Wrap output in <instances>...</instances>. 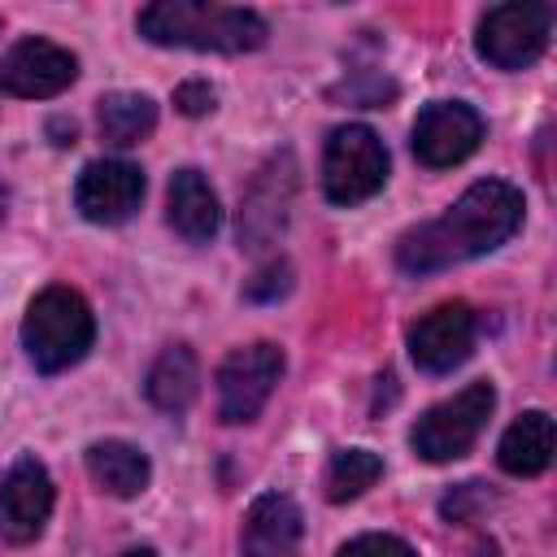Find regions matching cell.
Segmentation results:
<instances>
[{"mask_svg": "<svg viewBox=\"0 0 557 557\" xmlns=\"http://www.w3.org/2000/svg\"><path fill=\"white\" fill-rule=\"evenodd\" d=\"M522 191L505 178H479L470 183L448 213L435 222L409 231L396 244V265L405 274H435L448 265H461L470 257H483L500 248L522 226Z\"/></svg>", "mask_w": 557, "mask_h": 557, "instance_id": "6da1fadb", "label": "cell"}, {"mask_svg": "<svg viewBox=\"0 0 557 557\" xmlns=\"http://www.w3.org/2000/svg\"><path fill=\"white\" fill-rule=\"evenodd\" d=\"M139 35L161 48H196V52H252L265 44V17L252 9L231 4H200V0H157L135 17Z\"/></svg>", "mask_w": 557, "mask_h": 557, "instance_id": "7a4b0ae2", "label": "cell"}, {"mask_svg": "<svg viewBox=\"0 0 557 557\" xmlns=\"http://www.w3.org/2000/svg\"><path fill=\"white\" fill-rule=\"evenodd\" d=\"M96 339V318H91V305L65 287V283H52L44 287L30 305H26V318H22V348L26 357L35 361L39 374H61L70 370L74 361L87 357Z\"/></svg>", "mask_w": 557, "mask_h": 557, "instance_id": "3957f363", "label": "cell"}, {"mask_svg": "<svg viewBox=\"0 0 557 557\" xmlns=\"http://www.w3.org/2000/svg\"><path fill=\"white\" fill-rule=\"evenodd\" d=\"M492 409H496L492 383H483V379H479V383H466L457 396L431 405V409L413 422L409 444H413V453H418L422 461H431V466L453 461V457H466V453L474 448V440L483 435Z\"/></svg>", "mask_w": 557, "mask_h": 557, "instance_id": "277c9868", "label": "cell"}, {"mask_svg": "<svg viewBox=\"0 0 557 557\" xmlns=\"http://www.w3.org/2000/svg\"><path fill=\"white\" fill-rule=\"evenodd\" d=\"M387 183V148L383 139L361 126H335L326 139V157H322V191L331 205H361L374 191H383Z\"/></svg>", "mask_w": 557, "mask_h": 557, "instance_id": "5b68a950", "label": "cell"}, {"mask_svg": "<svg viewBox=\"0 0 557 557\" xmlns=\"http://www.w3.org/2000/svg\"><path fill=\"white\" fill-rule=\"evenodd\" d=\"M553 35V4H492L479 17L474 48L496 70H527L544 57Z\"/></svg>", "mask_w": 557, "mask_h": 557, "instance_id": "8992f818", "label": "cell"}, {"mask_svg": "<svg viewBox=\"0 0 557 557\" xmlns=\"http://www.w3.org/2000/svg\"><path fill=\"white\" fill-rule=\"evenodd\" d=\"M283 379V348L270 339L244 344L235 352H226V361L218 366V418L222 422H252L274 383Z\"/></svg>", "mask_w": 557, "mask_h": 557, "instance_id": "52a82bcc", "label": "cell"}, {"mask_svg": "<svg viewBox=\"0 0 557 557\" xmlns=\"http://www.w3.org/2000/svg\"><path fill=\"white\" fill-rule=\"evenodd\" d=\"M479 318L466 300H444L409 326V357L422 374H448L474 352Z\"/></svg>", "mask_w": 557, "mask_h": 557, "instance_id": "ba28073f", "label": "cell"}, {"mask_svg": "<svg viewBox=\"0 0 557 557\" xmlns=\"http://www.w3.org/2000/svg\"><path fill=\"white\" fill-rule=\"evenodd\" d=\"M483 117L479 109L461 104V100H435L418 113L413 122V157L426 165V170H448L457 161H466L479 144H483Z\"/></svg>", "mask_w": 557, "mask_h": 557, "instance_id": "9c48e42d", "label": "cell"}, {"mask_svg": "<svg viewBox=\"0 0 557 557\" xmlns=\"http://www.w3.org/2000/svg\"><path fill=\"white\" fill-rule=\"evenodd\" d=\"M78 78V57L52 39H17L0 57V91L17 100L61 96Z\"/></svg>", "mask_w": 557, "mask_h": 557, "instance_id": "30bf717a", "label": "cell"}, {"mask_svg": "<svg viewBox=\"0 0 557 557\" xmlns=\"http://www.w3.org/2000/svg\"><path fill=\"white\" fill-rule=\"evenodd\" d=\"M144 200V170L122 161V157H104L83 165L78 183H74V205L87 222L96 226H117L126 222Z\"/></svg>", "mask_w": 557, "mask_h": 557, "instance_id": "8fae6325", "label": "cell"}, {"mask_svg": "<svg viewBox=\"0 0 557 557\" xmlns=\"http://www.w3.org/2000/svg\"><path fill=\"white\" fill-rule=\"evenodd\" d=\"M292 196H296V161L292 152H283L252 178V187L239 200V248L274 244V235H283L287 226Z\"/></svg>", "mask_w": 557, "mask_h": 557, "instance_id": "7c38bea8", "label": "cell"}, {"mask_svg": "<svg viewBox=\"0 0 557 557\" xmlns=\"http://www.w3.org/2000/svg\"><path fill=\"white\" fill-rule=\"evenodd\" d=\"M48 513H52V479H48L44 461L17 457L9 466V474L0 479V540L4 544L39 540Z\"/></svg>", "mask_w": 557, "mask_h": 557, "instance_id": "4fadbf2b", "label": "cell"}, {"mask_svg": "<svg viewBox=\"0 0 557 557\" xmlns=\"http://www.w3.org/2000/svg\"><path fill=\"white\" fill-rule=\"evenodd\" d=\"M305 535L300 505L283 492H265L248 505L239 531V557H296Z\"/></svg>", "mask_w": 557, "mask_h": 557, "instance_id": "5bb4252c", "label": "cell"}, {"mask_svg": "<svg viewBox=\"0 0 557 557\" xmlns=\"http://www.w3.org/2000/svg\"><path fill=\"white\" fill-rule=\"evenodd\" d=\"M165 213H170V226L191 244L213 239L218 226H222V205H218V196H213V187L200 170H178L170 178Z\"/></svg>", "mask_w": 557, "mask_h": 557, "instance_id": "9a60e30c", "label": "cell"}, {"mask_svg": "<svg viewBox=\"0 0 557 557\" xmlns=\"http://www.w3.org/2000/svg\"><path fill=\"white\" fill-rule=\"evenodd\" d=\"M87 474H91V483H96L100 492L131 500V496H139V492L148 487L152 466H148V457H144L135 444H126V440H96V444L87 448Z\"/></svg>", "mask_w": 557, "mask_h": 557, "instance_id": "2e32d148", "label": "cell"}, {"mask_svg": "<svg viewBox=\"0 0 557 557\" xmlns=\"http://www.w3.org/2000/svg\"><path fill=\"white\" fill-rule=\"evenodd\" d=\"M496 461H500L505 474H518V479L544 474L548 461H553V418H548L544 409L522 413V418L500 435Z\"/></svg>", "mask_w": 557, "mask_h": 557, "instance_id": "e0dca14e", "label": "cell"}, {"mask_svg": "<svg viewBox=\"0 0 557 557\" xmlns=\"http://www.w3.org/2000/svg\"><path fill=\"white\" fill-rule=\"evenodd\" d=\"M144 392H148V400L161 413H183L196 400V392H200V361H196V352L187 344H170L152 361V370L144 379Z\"/></svg>", "mask_w": 557, "mask_h": 557, "instance_id": "ac0fdd59", "label": "cell"}, {"mask_svg": "<svg viewBox=\"0 0 557 557\" xmlns=\"http://www.w3.org/2000/svg\"><path fill=\"white\" fill-rule=\"evenodd\" d=\"M96 126H100V139L113 144V148H135L152 135L157 126V104L144 96V91H109L100 96V109H96Z\"/></svg>", "mask_w": 557, "mask_h": 557, "instance_id": "d6986e66", "label": "cell"}, {"mask_svg": "<svg viewBox=\"0 0 557 557\" xmlns=\"http://www.w3.org/2000/svg\"><path fill=\"white\" fill-rule=\"evenodd\" d=\"M383 479V457L370 453V448H344L331 457V470H326V500L344 505V500H357L366 487H374Z\"/></svg>", "mask_w": 557, "mask_h": 557, "instance_id": "ffe728a7", "label": "cell"}, {"mask_svg": "<svg viewBox=\"0 0 557 557\" xmlns=\"http://www.w3.org/2000/svg\"><path fill=\"white\" fill-rule=\"evenodd\" d=\"M492 500H496V496L487 492V483L470 479V483H457V487L440 500V513H444V522H474Z\"/></svg>", "mask_w": 557, "mask_h": 557, "instance_id": "44dd1931", "label": "cell"}, {"mask_svg": "<svg viewBox=\"0 0 557 557\" xmlns=\"http://www.w3.org/2000/svg\"><path fill=\"white\" fill-rule=\"evenodd\" d=\"M287 287H292V265H287V261H270V265H261V270L244 283V296L257 300V305H265V300H278Z\"/></svg>", "mask_w": 557, "mask_h": 557, "instance_id": "7402d4cb", "label": "cell"}, {"mask_svg": "<svg viewBox=\"0 0 557 557\" xmlns=\"http://www.w3.org/2000/svg\"><path fill=\"white\" fill-rule=\"evenodd\" d=\"M335 557H418L400 535H383V531H370V535H357L348 540Z\"/></svg>", "mask_w": 557, "mask_h": 557, "instance_id": "603a6c76", "label": "cell"}, {"mask_svg": "<svg viewBox=\"0 0 557 557\" xmlns=\"http://www.w3.org/2000/svg\"><path fill=\"white\" fill-rule=\"evenodd\" d=\"M174 104H178V113L200 117V113L213 109V87H209V83H183V87L174 91Z\"/></svg>", "mask_w": 557, "mask_h": 557, "instance_id": "cb8c5ba5", "label": "cell"}, {"mask_svg": "<svg viewBox=\"0 0 557 557\" xmlns=\"http://www.w3.org/2000/svg\"><path fill=\"white\" fill-rule=\"evenodd\" d=\"M470 557H500V548H496V540H479V544L470 548Z\"/></svg>", "mask_w": 557, "mask_h": 557, "instance_id": "d4e9b609", "label": "cell"}, {"mask_svg": "<svg viewBox=\"0 0 557 557\" xmlns=\"http://www.w3.org/2000/svg\"><path fill=\"white\" fill-rule=\"evenodd\" d=\"M122 557H157L152 548H131V553H122Z\"/></svg>", "mask_w": 557, "mask_h": 557, "instance_id": "484cf974", "label": "cell"}, {"mask_svg": "<svg viewBox=\"0 0 557 557\" xmlns=\"http://www.w3.org/2000/svg\"><path fill=\"white\" fill-rule=\"evenodd\" d=\"M0 218H4V187H0Z\"/></svg>", "mask_w": 557, "mask_h": 557, "instance_id": "4316f807", "label": "cell"}]
</instances>
